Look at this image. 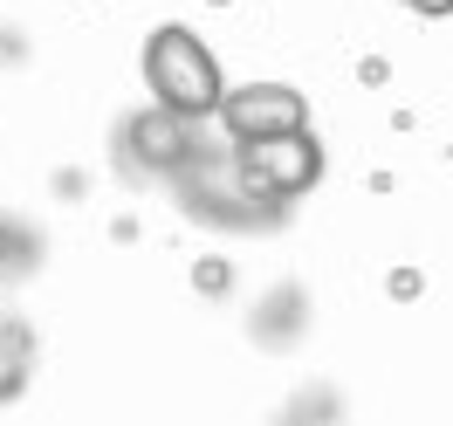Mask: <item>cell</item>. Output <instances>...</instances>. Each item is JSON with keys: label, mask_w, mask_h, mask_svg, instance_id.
<instances>
[{"label": "cell", "mask_w": 453, "mask_h": 426, "mask_svg": "<svg viewBox=\"0 0 453 426\" xmlns=\"http://www.w3.org/2000/svg\"><path fill=\"white\" fill-rule=\"evenodd\" d=\"M0 406H7V399L21 392V385H28V323H21V316H7V323H0Z\"/></svg>", "instance_id": "8"}, {"label": "cell", "mask_w": 453, "mask_h": 426, "mask_svg": "<svg viewBox=\"0 0 453 426\" xmlns=\"http://www.w3.org/2000/svg\"><path fill=\"white\" fill-rule=\"evenodd\" d=\"M193 151H199V117H179V111H165V104L131 111L111 138L117 172H124V186H138V193L144 186H172Z\"/></svg>", "instance_id": "2"}, {"label": "cell", "mask_w": 453, "mask_h": 426, "mask_svg": "<svg viewBox=\"0 0 453 426\" xmlns=\"http://www.w3.org/2000/svg\"><path fill=\"white\" fill-rule=\"evenodd\" d=\"M226 159L241 172V186H255L261 199H288V206L323 179V144L310 124H288L268 138H226Z\"/></svg>", "instance_id": "4"}, {"label": "cell", "mask_w": 453, "mask_h": 426, "mask_svg": "<svg viewBox=\"0 0 453 426\" xmlns=\"http://www.w3.org/2000/svg\"><path fill=\"white\" fill-rule=\"evenodd\" d=\"M193 289H199V296H206V303H220L226 289H234V261H220V255L193 261Z\"/></svg>", "instance_id": "9"}, {"label": "cell", "mask_w": 453, "mask_h": 426, "mask_svg": "<svg viewBox=\"0 0 453 426\" xmlns=\"http://www.w3.org/2000/svg\"><path fill=\"white\" fill-rule=\"evenodd\" d=\"M172 199L186 206V221L220 228V234H282L288 228V199H261L255 186H241L226 144H206V138H199V151L179 166Z\"/></svg>", "instance_id": "1"}, {"label": "cell", "mask_w": 453, "mask_h": 426, "mask_svg": "<svg viewBox=\"0 0 453 426\" xmlns=\"http://www.w3.org/2000/svg\"><path fill=\"white\" fill-rule=\"evenodd\" d=\"M213 111H220L226 138H268V131H288V124H310V104L288 83H248L234 97H220Z\"/></svg>", "instance_id": "5"}, {"label": "cell", "mask_w": 453, "mask_h": 426, "mask_svg": "<svg viewBox=\"0 0 453 426\" xmlns=\"http://www.w3.org/2000/svg\"><path fill=\"white\" fill-rule=\"evenodd\" d=\"M144 83H151V104H165L179 117H213V104H220L213 49L193 28H179V21L144 42Z\"/></svg>", "instance_id": "3"}, {"label": "cell", "mask_w": 453, "mask_h": 426, "mask_svg": "<svg viewBox=\"0 0 453 426\" xmlns=\"http://www.w3.org/2000/svg\"><path fill=\"white\" fill-rule=\"evenodd\" d=\"M316 413H323V420H337V413H343L330 385H303V392H296V406H288V420H316Z\"/></svg>", "instance_id": "10"}, {"label": "cell", "mask_w": 453, "mask_h": 426, "mask_svg": "<svg viewBox=\"0 0 453 426\" xmlns=\"http://www.w3.org/2000/svg\"><path fill=\"white\" fill-rule=\"evenodd\" d=\"M398 7H412V14H426V21H447L453 0H398Z\"/></svg>", "instance_id": "12"}, {"label": "cell", "mask_w": 453, "mask_h": 426, "mask_svg": "<svg viewBox=\"0 0 453 426\" xmlns=\"http://www.w3.org/2000/svg\"><path fill=\"white\" fill-rule=\"evenodd\" d=\"M213 7H226V0H213Z\"/></svg>", "instance_id": "14"}, {"label": "cell", "mask_w": 453, "mask_h": 426, "mask_svg": "<svg viewBox=\"0 0 453 426\" xmlns=\"http://www.w3.org/2000/svg\"><path fill=\"white\" fill-rule=\"evenodd\" d=\"M303 330H310V296H303V283H275V289L255 303V316H248L255 351H296V344H303Z\"/></svg>", "instance_id": "6"}, {"label": "cell", "mask_w": 453, "mask_h": 426, "mask_svg": "<svg viewBox=\"0 0 453 426\" xmlns=\"http://www.w3.org/2000/svg\"><path fill=\"white\" fill-rule=\"evenodd\" d=\"M419 268H392V303H412V296H419Z\"/></svg>", "instance_id": "11"}, {"label": "cell", "mask_w": 453, "mask_h": 426, "mask_svg": "<svg viewBox=\"0 0 453 426\" xmlns=\"http://www.w3.org/2000/svg\"><path fill=\"white\" fill-rule=\"evenodd\" d=\"M42 234L21 221V213H0V283H28L35 268H42Z\"/></svg>", "instance_id": "7"}, {"label": "cell", "mask_w": 453, "mask_h": 426, "mask_svg": "<svg viewBox=\"0 0 453 426\" xmlns=\"http://www.w3.org/2000/svg\"><path fill=\"white\" fill-rule=\"evenodd\" d=\"M21 56H28V42H21L14 28H0V62H21Z\"/></svg>", "instance_id": "13"}]
</instances>
